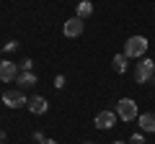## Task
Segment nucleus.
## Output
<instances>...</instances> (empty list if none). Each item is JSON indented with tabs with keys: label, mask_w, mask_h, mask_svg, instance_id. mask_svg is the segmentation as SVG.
I'll list each match as a JSON object with an SVG mask.
<instances>
[{
	"label": "nucleus",
	"mask_w": 155,
	"mask_h": 144,
	"mask_svg": "<svg viewBox=\"0 0 155 144\" xmlns=\"http://www.w3.org/2000/svg\"><path fill=\"white\" fill-rule=\"evenodd\" d=\"M145 52H147V39L145 36H129L124 41V54H127V59H142Z\"/></svg>",
	"instance_id": "obj_1"
},
{
	"label": "nucleus",
	"mask_w": 155,
	"mask_h": 144,
	"mask_svg": "<svg viewBox=\"0 0 155 144\" xmlns=\"http://www.w3.org/2000/svg\"><path fill=\"white\" fill-rule=\"evenodd\" d=\"M116 116L122 118V121H134V118L140 116V111H137V103H134L132 98H122L119 103H116Z\"/></svg>",
	"instance_id": "obj_2"
},
{
	"label": "nucleus",
	"mask_w": 155,
	"mask_h": 144,
	"mask_svg": "<svg viewBox=\"0 0 155 144\" xmlns=\"http://www.w3.org/2000/svg\"><path fill=\"white\" fill-rule=\"evenodd\" d=\"M155 75V62L147 59V57H142V59L137 62V67H134V83H150V77Z\"/></svg>",
	"instance_id": "obj_3"
},
{
	"label": "nucleus",
	"mask_w": 155,
	"mask_h": 144,
	"mask_svg": "<svg viewBox=\"0 0 155 144\" xmlns=\"http://www.w3.org/2000/svg\"><path fill=\"white\" fill-rule=\"evenodd\" d=\"M18 72H21V67H18L16 62L3 59V62H0V83H16Z\"/></svg>",
	"instance_id": "obj_4"
},
{
	"label": "nucleus",
	"mask_w": 155,
	"mask_h": 144,
	"mask_svg": "<svg viewBox=\"0 0 155 144\" xmlns=\"http://www.w3.org/2000/svg\"><path fill=\"white\" fill-rule=\"evenodd\" d=\"M3 103H5L8 108H21V105L28 103V98L21 90H5V93H3Z\"/></svg>",
	"instance_id": "obj_5"
},
{
	"label": "nucleus",
	"mask_w": 155,
	"mask_h": 144,
	"mask_svg": "<svg viewBox=\"0 0 155 144\" xmlns=\"http://www.w3.org/2000/svg\"><path fill=\"white\" fill-rule=\"evenodd\" d=\"M116 111H101V113H96V118H93V124H96V129H114L116 126Z\"/></svg>",
	"instance_id": "obj_6"
},
{
	"label": "nucleus",
	"mask_w": 155,
	"mask_h": 144,
	"mask_svg": "<svg viewBox=\"0 0 155 144\" xmlns=\"http://www.w3.org/2000/svg\"><path fill=\"white\" fill-rule=\"evenodd\" d=\"M26 108L31 113H36V116H41V113L49 111V103H47V98H41V95H31L28 103H26Z\"/></svg>",
	"instance_id": "obj_7"
},
{
	"label": "nucleus",
	"mask_w": 155,
	"mask_h": 144,
	"mask_svg": "<svg viewBox=\"0 0 155 144\" xmlns=\"http://www.w3.org/2000/svg\"><path fill=\"white\" fill-rule=\"evenodd\" d=\"M62 33L65 36H80L83 33V18H78V16H72L70 21H65V26H62Z\"/></svg>",
	"instance_id": "obj_8"
},
{
	"label": "nucleus",
	"mask_w": 155,
	"mask_h": 144,
	"mask_svg": "<svg viewBox=\"0 0 155 144\" xmlns=\"http://www.w3.org/2000/svg\"><path fill=\"white\" fill-rule=\"evenodd\" d=\"M16 83H18V88H34L39 80H36V75H34V72L21 70V72H18V77H16Z\"/></svg>",
	"instance_id": "obj_9"
},
{
	"label": "nucleus",
	"mask_w": 155,
	"mask_h": 144,
	"mask_svg": "<svg viewBox=\"0 0 155 144\" xmlns=\"http://www.w3.org/2000/svg\"><path fill=\"white\" fill-rule=\"evenodd\" d=\"M137 121H140V129H142V131H153L155 134V113H140Z\"/></svg>",
	"instance_id": "obj_10"
},
{
	"label": "nucleus",
	"mask_w": 155,
	"mask_h": 144,
	"mask_svg": "<svg viewBox=\"0 0 155 144\" xmlns=\"http://www.w3.org/2000/svg\"><path fill=\"white\" fill-rule=\"evenodd\" d=\"M78 18H91L93 16V3H91V0H80V3H78V13H75Z\"/></svg>",
	"instance_id": "obj_11"
},
{
	"label": "nucleus",
	"mask_w": 155,
	"mask_h": 144,
	"mask_svg": "<svg viewBox=\"0 0 155 144\" xmlns=\"http://www.w3.org/2000/svg\"><path fill=\"white\" fill-rule=\"evenodd\" d=\"M127 62H129V59H127V54L122 52V54H116L114 59H111V67H114V70L122 75V72H127Z\"/></svg>",
	"instance_id": "obj_12"
},
{
	"label": "nucleus",
	"mask_w": 155,
	"mask_h": 144,
	"mask_svg": "<svg viewBox=\"0 0 155 144\" xmlns=\"http://www.w3.org/2000/svg\"><path fill=\"white\" fill-rule=\"evenodd\" d=\"M129 144H145V136L142 134H132L129 136Z\"/></svg>",
	"instance_id": "obj_13"
},
{
	"label": "nucleus",
	"mask_w": 155,
	"mask_h": 144,
	"mask_svg": "<svg viewBox=\"0 0 155 144\" xmlns=\"http://www.w3.org/2000/svg\"><path fill=\"white\" fill-rule=\"evenodd\" d=\"M31 64H34L31 59H23V62H21V64H18V67H21V70H26V72H31Z\"/></svg>",
	"instance_id": "obj_14"
},
{
	"label": "nucleus",
	"mask_w": 155,
	"mask_h": 144,
	"mask_svg": "<svg viewBox=\"0 0 155 144\" xmlns=\"http://www.w3.org/2000/svg\"><path fill=\"white\" fill-rule=\"evenodd\" d=\"M54 88H65V77H62V75L54 77Z\"/></svg>",
	"instance_id": "obj_15"
},
{
	"label": "nucleus",
	"mask_w": 155,
	"mask_h": 144,
	"mask_svg": "<svg viewBox=\"0 0 155 144\" xmlns=\"http://www.w3.org/2000/svg\"><path fill=\"white\" fill-rule=\"evenodd\" d=\"M34 139H36V142L41 144V142H44V134H41V131H34Z\"/></svg>",
	"instance_id": "obj_16"
},
{
	"label": "nucleus",
	"mask_w": 155,
	"mask_h": 144,
	"mask_svg": "<svg viewBox=\"0 0 155 144\" xmlns=\"http://www.w3.org/2000/svg\"><path fill=\"white\" fill-rule=\"evenodd\" d=\"M41 144H57V142H54V139H44V142H41Z\"/></svg>",
	"instance_id": "obj_17"
},
{
	"label": "nucleus",
	"mask_w": 155,
	"mask_h": 144,
	"mask_svg": "<svg viewBox=\"0 0 155 144\" xmlns=\"http://www.w3.org/2000/svg\"><path fill=\"white\" fill-rule=\"evenodd\" d=\"M3 139H5V131H3V129H0V142H3Z\"/></svg>",
	"instance_id": "obj_18"
},
{
	"label": "nucleus",
	"mask_w": 155,
	"mask_h": 144,
	"mask_svg": "<svg viewBox=\"0 0 155 144\" xmlns=\"http://www.w3.org/2000/svg\"><path fill=\"white\" fill-rule=\"evenodd\" d=\"M114 144H127V142H114Z\"/></svg>",
	"instance_id": "obj_19"
},
{
	"label": "nucleus",
	"mask_w": 155,
	"mask_h": 144,
	"mask_svg": "<svg viewBox=\"0 0 155 144\" xmlns=\"http://www.w3.org/2000/svg\"><path fill=\"white\" fill-rule=\"evenodd\" d=\"M83 144H96V142H83Z\"/></svg>",
	"instance_id": "obj_20"
},
{
	"label": "nucleus",
	"mask_w": 155,
	"mask_h": 144,
	"mask_svg": "<svg viewBox=\"0 0 155 144\" xmlns=\"http://www.w3.org/2000/svg\"><path fill=\"white\" fill-rule=\"evenodd\" d=\"M0 103H3V95H0Z\"/></svg>",
	"instance_id": "obj_21"
},
{
	"label": "nucleus",
	"mask_w": 155,
	"mask_h": 144,
	"mask_svg": "<svg viewBox=\"0 0 155 144\" xmlns=\"http://www.w3.org/2000/svg\"><path fill=\"white\" fill-rule=\"evenodd\" d=\"M0 144H3V142H0Z\"/></svg>",
	"instance_id": "obj_22"
}]
</instances>
